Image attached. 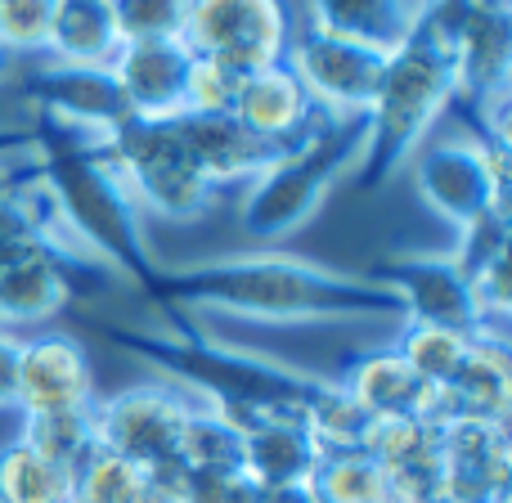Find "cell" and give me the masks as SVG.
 I'll return each mask as SVG.
<instances>
[{"label":"cell","mask_w":512,"mask_h":503,"mask_svg":"<svg viewBox=\"0 0 512 503\" xmlns=\"http://www.w3.org/2000/svg\"><path fill=\"white\" fill-rule=\"evenodd\" d=\"M149 297L171 310H221L256 324H400L396 292L364 274L328 270L301 256H221L189 270H158Z\"/></svg>","instance_id":"1"},{"label":"cell","mask_w":512,"mask_h":503,"mask_svg":"<svg viewBox=\"0 0 512 503\" xmlns=\"http://www.w3.org/2000/svg\"><path fill=\"white\" fill-rule=\"evenodd\" d=\"M32 140L36 180L50 194L68 239L95 261H104L117 279L149 292L158 265L144 243L140 207L104 153V135H86L59 126L54 117H41V126H32Z\"/></svg>","instance_id":"2"},{"label":"cell","mask_w":512,"mask_h":503,"mask_svg":"<svg viewBox=\"0 0 512 503\" xmlns=\"http://www.w3.org/2000/svg\"><path fill=\"white\" fill-rule=\"evenodd\" d=\"M99 333L113 346L131 351L135 360L162 369L180 391L198 396V405H212L230 418L265 414V409L306 414L328 391V378H319V373H306L297 364H283L239 342H216L198 328L153 333V328L99 324Z\"/></svg>","instance_id":"3"},{"label":"cell","mask_w":512,"mask_h":503,"mask_svg":"<svg viewBox=\"0 0 512 503\" xmlns=\"http://www.w3.org/2000/svg\"><path fill=\"white\" fill-rule=\"evenodd\" d=\"M459 95V63H454V5L427 0L414 32L391 50L378 99L369 108V144L355 162V189L378 194L418 149L436 117Z\"/></svg>","instance_id":"4"},{"label":"cell","mask_w":512,"mask_h":503,"mask_svg":"<svg viewBox=\"0 0 512 503\" xmlns=\"http://www.w3.org/2000/svg\"><path fill=\"white\" fill-rule=\"evenodd\" d=\"M364 144H369V113L324 117V126H315L297 149L252 180L243 198V230L261 243H279L310 225L337 180L355 171Z\"/></svg>","instance_id":"5"},{"label":"cell","mask_w":512,"mask_h":503,"mask_svg":"<svg viewBox=\"0 0 512 503\" xmlns=\"http://www.w3.org/2000/svg\"><path fill=\"white\" fill-rule=\"evenodd\" d=\"M104 153L122 176V185L131 189L140 212L167 216V221H198L221 198V189L189 158L171 117H162V122L131 117L122 131L104 135Z\"/></svg>","instance_id":"6"},{"label":"cell","mask_w":512,"mask_h":503,"mask_svg":"<svg viewBox=\"0 0 512 503\" xmlns=\"http://www.w3.org/2000/svg\"><path fill=\"white\" fill-rule=\"evenodd\" d=\"M194 396L180 387H131L122 396L95 400V445L144 468L153 481L180 472V432Z\"/></svg>","instance_id":"7"},{"label":"cell","mask_w":512,"mask_h":503,"mask_svg":"<svg viewBox=\"0 0 512 503\" xmlns=\"http://www.w3.org/2000/svg\"><path fill=\"white\" fill-rule=\"evenodd\" d=\"M194 59H216L239 77L288 63L292 18L283 0H189L180 32Z\"/></svg>","instance_id":"8"},{"label":"cell","mask_w":512,"mask_h":503,"mask_svg":"<svg viewBox=\"0 0 512 503\" xmlns=\"http://www.w3.org/2000/svg\"><path fill=\"white\" fill-rule=\"evenodd\" d=\"M414 185L454 230L490 212L508 216V149H486L477 140L427 144L414 158Z\"/></svg>","instance_id":"9"},{"label":"cell","mask_w":512,"mask_h":503,"mask_svg":"<svg viewBox=\"0 0 512 503\" xmlns=\"http://www.w3.org/2000/svg\"><path fill=\"white\" fill-rule=\"evenodd\" d=\"M387 59H391L387 50H373V45L319 32V27H306L301 36L288 41V68L297 72V81L310 90V99L337 117L369 113L373 99H378Z\"/></svg>","instance_id":"10"},{"label":"cell","mask_w":512,"mask_h":503,"mask_svg":"<svg viewBox=\"0 0 512 503\" xmlns=\"http://www.w3.org/2000/svg\"><path fill=\"white\" fill-rule=\"evenodd\" d=\"M18 95L41 117H54L59 126H72V131L86 135H113L135 117L108 68H81V63L50 59L41 68L23 72Z\"/></svg>","instance_id":"11"},{"label":"cell","mask_w":512,"mask_h":503,"mask_svg":"<svg viewBox=\"0 0 512 503\" xmlns=\"http://www.w3.org/2000/svg\"><path fill=\"white\" fill-rule=\"evenodd\" d=\"M364 279L396 292L405 319L414 324H441L459 333H481L477 297H472L468 274L454 265V256H400L378 261L364 270Z\"/></svg>","instance_id":"12"},{"label":"cell","mask_w":512,"mask_h":503,"mask_svg":"<svg viewBox=\"0 0 512 503\" xmlns=\"http://www.w3.org/2000/svg\"><path fill=\"white\" fill-rule=\"evenodd\" d=\"M508 423H441V495L436 503H508Z\"/></svg>","instance_id":"13"},{"label":"cell","mask_w":512,"mask_h":503,"mask_svg":"<svg viewBox=\"0 0 512 503\" xmlns=\"http://www.w3.org/2000/svg\"><path fill=\"white\" fill-rule=\"evenodd\" d=\"M86 346L72 333H36L18 346V400L23 414H59V409L95 405Z\"/></svg>","instance_id":"14"},{"label":"cell","mask_w":512,"mask_h":503,"mask_svg":"<svg viewBox=\"0 0 512 503\" xmlns=\"http://www.w3.org/2000/svg\"><path fill=\"white\" fill-rule=\"evenodd\" d=\"M230 117L243 131H252L256 140L279 144V149H297V144L306 140L315 126H324V117H333V113L310 99V90L301 86L288 63H274V68H261V72H252V77H243Z\"/></svg>","instance_id":"15"},{"label":"cell","mask_w":512,"mask_h":503,"mask_svg":"<svg viewBox=\"0 0 512 503\" xmlns=\"http://www.w3.org/2000/svg\"><path fill=\"white\" fill-rule=\"evenodd\" d=\"M243 427V477L256 490L306 486L315 477L324 445L315 441L310 423L288 409H265V414L234 418Z\"/></svg>","instance_id":"16"},{"label":"cell","mask_w":512,"mask_h":503,"mask_svg":"<svg viewBox=\"0 0 512 503\" xmlns=\"http://www.w3.org/2000/svg\"><path fill=\"white\" fill-rule=\"evenodd\" d=\"M189 63H194V54L185 50L180 36H171V41H122L108 72L122 86L135 117L162 122V117H180V108H185Z\"/></svg>","instance_id":"17"},{"label":"cell","mask_w":512,"mask_h":503,"mask_svg":"<svg viewBox=\"0 0 512 503\" xmlns=\"http://www.w3.org/2000/svg\"><path fill=\"white\" fill-rule=\"evenodd\" d=\"M512 405V369H508V342L499 328L472 337L468 360L450 378V387L436 391L432 423H508Z\"/></svg>","instance_id":"18"},{"label":"cell","mask_w":512,"mask_h":503,"mask_svg":"<svg viewBox=\"0 0 512 503\" xmlns=\"http://www.w3.org/2000/svg\"><path fill=\"white\" fill-rule=\"evenodd\" d=\"M171 122H176L189 158L198 162V171H203L216 189L234 185V180H256L265 167H274L283 153H292V149H279V144L256 140L230 113H180V117H171Z\"/></svg>","instance_id":"19"},{"label":"cell","mask_w":512,"mask_h":503,"mask_svg":"<svg viewBox=\"0 0 512 503\" xmlns=\"http://www.w3.org/2000/svg\"><path fill=\"white\" fill-rule=\"evenodd\" d=\"M328 382H337V387L346 391V400H351L364 418H432L436 391H427L391 346L360 351Z\"/></svg>","instance_id":"20"},{"label":"cell","mask_w":512,"mask_h":503,"mask_svg":"<svg viewBox=\"0 0 512 503\" xmlns=\"http://www.w3.org/2000/svg\"><path fill=\"white\" fill-rule=\"evenodd\" d=\"M423 9L427 0H310V27L391 54L414 32Z\"/></svg>","instance_id":"21"},{"label":"cell","mask_w":512,"mask_h":503,"mask_svg":"<svg viewBox=\"0 0 512 503\" xmlns=\"http://www.w3.org/2000/svg\"><path fill=\"white\" fill-rule=\"evenodd\" d=\"M122 45L113 18V0H59L50 23V50L54 63H81V68H108Z\"/></svg>","instance_id":"22"},{"label":"cell","mask_w":512,"mask_h":503,"mask_svg":"<svg viewBox=\"0 0 512 503\" xmlns=\"http://www.w3.org/2000/svg\"><path fill=\"white\" fill-rule=\"evenodd\" d=\"M472 337H477V333H459V328L400 319L396 337H391V351L405 360V369L414 373L427 391H441V387H450V378L463 369Z\"/></svg>","instance_id":"23"},{"label":"cell","mask_w":512,"mask_h":503,"mask_svg":"<svg viewBox=\"0 0 512 503\" xmlns=\"http://www.w3.org/2000/svg\"><path fill=\"white\" fill-rule=\"evenodd\" d=\"M180 472H243V427L221 409L194 400L180 432Z\"/></svg>","instance_id":"24"},{"label":"cell","mask_w":512,"mask_h":503,"mask_svg":"<svg viewBox=\"0 0 512 503\" xmlns=\"http://www.w3.org/2000/svg\"><path fill=\"white\" fill-rule=\"evenodd\" d=\"M72 503H167V495L144 468L95 445V454L72 472Z\"/></svg>","instance_id":"25"},{"label":"cell","mask_w":512,"mask_h":503,"mask_svg":"<svg viewBox=\"0 0 512 503\" xmlns=\"http://www.w3.org/2000/svg\"><path fill=\"white\" fill-rule=\"evenodd\" d=\"M18 441L32 445L41 459L77 472L95 454V405L86 409H59V414H23Z\"/></svg>","instance_id":"26"},{"label":"cell","mask_w":512,"mask_h":503,"mask_svg":"<svg viewBox=\"0 0 512 503\" xmlns=\"http://www.w3.org/2000/svg\"><path fill=\"white\" fill-rule=\"evenodd\" d=\"M0 503H72V472L14 436L0 445Z\"/></svg>","instance_id":"27"},{"label":"cell","mask_w":512,"mask_h":503,"mask_svg":"<svg viewBox=\"0 0 512 503\" xmlns=\"http://www.w3.org/2000/svg\"><path fill=\"white\" fill-rule=\"evenodd\" d=\"M310 490H315L319 503H391L387 472L364 450L324 454L315 477H310Z\"/></svg>","instance_id":"28"},{"label":"cell","mask_w":512,"mask_h":503,"mask_svg":"<svg viewBox=\"0 0 512 503\" xmlns=\"http://www.w3.org/2000/svg\"><path fill=\"white\" fill-rule=\"evenodd\" d=\"M122 41H171L185 32L189 0H113Z\"/></svg>","instance_id":"29"},{"label":"cell","mask_w":512,"mask_h":503,"mask_svg":"<svg viewBox=\"0 0 512 503\" xmlns=\"http://www.w3.org/2000/svg\"><path fill=\"white\" fill-rule=\"evenodd\" d=\"M167 503H261V490L243 472H176L162 481Z\"/></svg>","instance_id":"30"},{"label":"cell","mask_w":512,"mask_h":503,"mask_svg":"<svg viewBox=\"0 0 512 503\" xmlns=\"http://www.w3.org/2000/svg\"><path fill=\"white\" fill-rule=\"evenodd\" d=\"M59 0H0V45L9 54L45 50Z\"/></svg>","instance_id":"31"},{"label":"cell","mask_w":512,"mask_h":503,"mask_svg":"<svg viewBox=\"0 0 512 503\" xmlns=\"http://www.w3.org/2000/svg\"><path fill=\"white\" fill-rule=\"evenodd\" d=\"M243 77L216 59H194L185 81V108L180 113H230Z\"/></svg>","instance_id":"32"},{"label":"cell","mask_w":512,"mask_h":503,"mask_svg":"<svg viewBox=\"0 0 512 503\" xmlns=\"http://www.w3.org/2000/svg\"><path fill=\"white\" fill-rule=\"evenodd\" d=\"M499 256H508V216L490 212V216H481V221H472V225H463L459 230L454 265H459L468 279L477 270H486L490 261H499Z\"/></svg>","instance_id":"33"},{"label":"cell","mask_w":512,"mask_h":503,"mask_svg":"<svg viewBox=\"0 0 512 503\" xmlns=\"http://www.w3.org/2000/svg\"><path fill=\"white\" fill-rule=\"evenodd\" d=\"M18 346H23V337L0 328V409H14L18 400Z\"/></svg>","instance_id":"34"},{"label":"cell","mask_w":512,"mask_h":503,"mask_svg":"<svg viewBox=\"0 0 512 503\" xmlns=\"http://www.w3.org/2000/svg\"><path fill=\"white\" fill-rule=\"evenodd\" d=\"M261 503H319V499H315V490H310V481H306V486H283V490H261Z\"/></svg>","instance_id":"35"},{"label":"cell","mask_w":512,"mask_h":503,"mask_svg":"<svg viewBox=\"0 0 512 503\" xmlns=\"http://www.w3.org/2000/svg\"><path fill=\"white\" fill-rule=\"evenodd\" d=\"M9 77H14V54L0 45V81H9Z\"/></svg>","instance_id":"36"}]
</instances>
